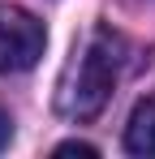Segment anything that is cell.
<instances>
[{"mask_svg": "<svg viewBox=\"0 0 155 159\" xmlns=\"http://www.w3.org/2000/svg\"><path fill=\"white\" fill-rule=\"evenodd\" d=\"M125 151L129 155L155 159V99H138L125 125Z\"/></svg>", "mask_w": 155, "mask_h": 159, "instance_id": "obj_3", "label": "cell"}, {"mask_svg": "<svg viewBox=\"0 0 155 159\" xmlns=\"http://www.w3.org/2000/svg\"><path fill=\"white\" fill-rule=\"evenodd\" d=\"M9 138H13V120H9V112L0 107V151L9 146Z\"/></svg>", "mask_w": 155, "mask_h": 159, "instance_id": "obj_5", "label": "cell"}, {"mask_svg": "<svg viewBox=\"0 0 155 159\" xmlns=\"http://www.w3.org/2000/svg\"><path fill=\"white\" fill-rule=\"evenodd\" d=\"M125 34H116L112 26H91V34L82 39V48L60 73V90H56V107L69 120H95L116 82L125 73Z\"/></svg>", "mask_w": 155, "mask_h": 159, "instance_id": "obj_1", "label": "cell"}, {"mask_svg": "<svg viewBox=\"0 0 155 159\" xmlns=\"http://www.w3.org/2000/svg\"><path fill=\"white\" fill-rule=\"evenodd\" d=\"M48 48V30L35 13L17 4H0V73H26Z\"/></svg>", "mask_w": 155, "mask_h": 159, "instance_id": "obj_2", "label": "cell"}, {"mask_svg": "<svg viewBox=\"0 0 155 159\" xmlns=\"http://www.w3.org/2000/svg\"><path fill=\"white\" fill-rule=\"evenodd\" d=\"M56 155H82V159H95L99 151H95L91 142H60V146H56Z\"/></svg>", "mask_w": 155, "mask_h": 159, "instance_id": "obj_4", "label": "cell"}]
</instances>
